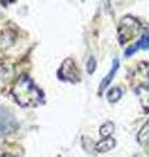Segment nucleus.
<instances>
[{
  "label": "nucleus",
  "instance_id": "2",
  "mask_svg": "<svg viewBox=\"0 0 149 157\" xmlns=\"http://www.w3.org/2000/svg\"><path fill=\"white\" fill-rule=\"evenodd\" d=\"M140 30V24L136 18H133L132 16H126L122 18L120 25H119V42L124 45L126 42H128L130 39H132Z\"/></svg>",
  "mask_w": 149,
  "mask_h": 157
},
{
  "label": "nucleus",
  "instance_id": "7",
  "mask_svg": "<svg viewBox=\"0 0 149 157\" xmlns=\"http://www.w3.org/2000/svg\"><path fill=\"white\" fill-rule=\"evenodd\" d=\"M118 68H119V60H118V59H114V64H113V67H111L110 72H109L107 75L105 76V78H103L102 82H101V85H99V93L103 92V90H105L106 88L109 86V84H110L111 80L114 78V76H115Z\"/></svg>",
  "mask_w": 149,
  "mask_h": 157
},
{
  "label": "nucleus",
  "instance_id": "5",
  "mask_svg": "<svg viewBox=\"0 0 149 157\" xmlns=\"http://www.w3.org/2000/svg\"><path fill=\"white\" fill-rule=\"evenodd\" d=\"M135 94L137 96L139 101L145 111H149V86L140 85L135 89Z\"/></svg>",
  "mask_w": 149,
  "mask_h": 157
},
{
  "label": "nucleus",
  "instance_id": "11",
  "mask_svg": "<svg viewBox=\"0 0 149 157\" xmlns=\"http://www.w3.org/2000/svg\"><path fill=\"white\" fill-rule=\"evenodd\" d=\"M123 94V92L120 88H111L110 90H109L107 93V100L110 101V102H118L119 100H120V97Z\"/></svg>",
  "mask_w": 149,
  "mask_h": 157
},
{
  "label": "nucleus",
  "instance_id": "3",
  "mask_svg": "<svg viewBox=\"0 0 149 157\" xmlns=\"http://www.w3.org/2000/svg\"><path fill=\"white\" fill-rule=\"evenodd\" d=\"M58 76H59L60 80H64V81L76 82V81L80 80V72H78V68H77L76 64H74V62L71 58H68L63 62L60 70L58 71Z\"/></svg>",
  "mask_w": 149,
  "mask_h": 157
},
{
  "label": "nucleus",
  "instance_id": "9",
  "mask_svg": "<svg viewBox=\"0 0 149 157\" xmlns=\"http://www.w3.org/2000/svg\"><path fill=\"white\" fill-rule=\"evenodd\" d=\"M137 140L140 144H147L149 141V119L144 123V126L141 127L140 132L137 135Z\"/></svg>",
  "mask_w": 149,
  "mask_h": 157
},
{
  "label": "nucleus",
  "instance_id": "10",
  "mask_svg": "<svg viewBox=\"0 0 149 157\" xmlns=\"http://www.w3.org/2000/svg\"><path fill=\"white\" fill-rule=\"evenodd\" d=\"M114 128H115V126H114L113 122H106L105 124L101 126V128H99V134H101L102 137H110V135L114 132Z\"/></svg>",
  "mask_w": 149,
  "mask_h": 157
},
{
  "label": "nucleus",
  "instance_id": "12",
  "mask_svg": "<svg viewBox=\"0 0 149 157\" xmlns=\"http://www.w3.org/2000/svg\"><path fill=\"white\" fill-rule=\"evenodd\" d=\"M96 67H97V60L94 56H90L89 58V60L86 63V71L88 73H93L94 71H96Z\"/></svg>",
  "mask_w": 149,
  "mask_h": 157
},
{
  "label": "nucleus",
  "instance_id": "6",
  "mask_svg": "<svg viewBox=\"0 0 149 157\" xmlns=\"http://www.w3.org/2000/svg\"><path fill=\"white\" fill-rule=\"evenodd\" d=\"M137 50H149V33L144 34L140 41H137L135 45L131 46L130 48H127L124 54H126V56H131L132 54H135Z\"/></svg>",
  "mask_w": 149,
  "mask_h": 157
},
{
  "label": "nucleus",
  "instance_id": "8",
  "mask_svg": "<svg viewBox=\"0 0 149 157\" xmlns=\"http://www.w3.org/2000/svg\"><path fill=\"white\" fill-rule=\"evenodd\" d=\"M114 147H115V140H114L113 137H106V139L98 141L96 144V149L98 152H101V153H105V152L111 151Z\"/></svg>",
  "mask_w": 149,
  "mask_h": 157
},
{
  "label": "nucleus",
  "instance_id": "4",
  "mask_svg": "<svg viewBox=\"0 0 149 157\" xmlns=\"http://www.w3.org/2000/svg\"><path fill=\"white\" fill-rule=\"evenodd\" d=\"M17 119L9 110L0 107V136L9 135L17 128Z\"/></svg>",
  "mask_w": 149,
  "mask_h": 157
},
{
  "label": "nucleus",
  "instance_id": "1",
  "mask_svg": "<svg viewBox=\"0 0 149 157\" xmlns=\"http://www.w3.org/2000/svg\"><path fill=\"white\" fill-rule=\"evenodd\" d=\"M12 94L17 104L22 107H34L43 104L44 101L43 92L26 75H21L17 78Z\"/></svg>",
  "mask_w": 149,
  "mask_h": 157
}]
</instances>
